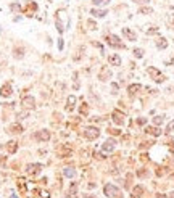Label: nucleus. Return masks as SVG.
I'll return each mask as SVG.
<instances>
[{
  "instance_id": "f257e3e1",
  "label": "nucleus",
  "mask_w": 174,
  "mask_h": 198,
  "mask_svg": "<svg viewBox=\"0 0 174 198\" xmlns=\"http://www.w3.org/2000/svg\"><path fill=\"white\" fill-rule=\"evenodd\" d=\"M105 195L110 198H121V192L118 187H114L113 184H106L105 185Z\"/></svg>"
},
{
  "instance_id": "f03ea898",
  "label": "nucleus",
  "mask_w": 174,
  "mask_h": 198,
  "mask_svg": "<svg viewBox=\"0 0 174 198\" xmlns=\"http://www.w3.org/2000/svg\"><path fill=\"white\" fill-rule=\"evenodd\" d=\"M106 42H108L110 45H111V47H118V49H123V47H124V44H121V42H119V37L118 36H108L106 37Z\"/></svg>"
},
{
  "instance_id": "7ed1b4c3",
  "label": "nucleus",
  "mask_w": 174,
  "mask_h": 198,
  "mask_svg": "<svg viewBox=\"0 0 174 198\" xmlns=\"http://www.w3.org/2000/svg\"><path fill=\"white\" fill-rule=\"evenodd\" d=\"M100 135V130L97 127H87L85 129V137L89 139V140H93V139H97Z\"/></svg>"
},
{
  "instance_id": "20e7f679",
  "label": "nucleus",
  "mask_w": 174,
  "mask_h": 198,
  "mask_svg": "<svg viewBox=\"0 0 174 198\" xmlns=\"http://www.w3.org/2000/svg\"><path fill=\"white\" fill-rule=\"evenodd\" d=\"M114 150V140H106L103 145H102V151H105V153H110V151H113Z\"/></svg>"
},
{
  "instance_id": "39448f33",
  "label": "nucleus",
  "mask_w": 174,
  "mask_h": 198,
  "mask_svg": "<svg viewBox=\"0 0 174 198\" xmlns=\"http://www.w3.org/2000/svg\"><path fill=\"white\" fill-rule=\"evenodd\" d=\"M123 34H124V36L127 37L131 42H135V41H137V36H135V32H134V31H131L129 28H124V29H123Z\"/></svg>"
},
{
  "instance_id": "423d86ee",
  "label": "nucleus",
  "mask_w": 174,
  "mask_h": 198,
  "mask_svg": "<svg viewBox=\"0 0 174 198\" xmlns=\"http://www.w3.org/2000/svg\"><path fill=\"white\" fill-rule=\"evenodd\" d=\"M36 139H37L39 142L49 140V139H50V132H49V130H41V132H37V134H36Z\"/></svg>"
},
{
  "instance_id": "0eeeda50",
  "label": "nucleus",
  "mask_w": 174,
  "mask_h": 198,
  "mask_svg": "<svg viewBox=\"0 0 174 198\" xmlns=\"http://www.w3.org/2000/svg\"><path fill=\"white\" fill-rule=\"evenodd\" d=\"M148 73L152 74V76H153V79H155V81H156V82H163V81H165V77H163V76H161V74H160V73H158L156 69L150 68V69H148Z\"/></svg>"
},
{
  "instance_id": "6e6552de",
  "label": "nucleus",
  "mask_w": 174,
  "mask_h": 198,
  "mask_svg": "<svg viewBox=\"0 0 174 198\" xmlns=\"http://www.w3.org/2000/svg\"><path fill=\"white\" fill-rule=\"evenodd\" d=\"M0 95L2 97H10L12 95V87H10V84H5L2 89H0Z\"/></svg>"
},
{
  "instance_id": "1a4fd4ad",
  "label": "nucleus",
  "mask_w": 174,
  "mask_h": 198,
  "mask_svg": "<svg viewBox=\"0 0 174 198\" xmlns=\"http://www.w3.org/2000/svg\"><path fill=\"white\" fill-rule=\"evenodd\" d=\"M34 103H36V100H34L32 97H26V98H23V105L26 106V108H34Z\"/></svg>"
},
{
  "instance_id": "9d476101",
  "label": "nucleus",
  "mask_w": 174,
  "mask_h": 198,
  "mask_svg": "<svg viewBox=\"0 0 174 198\" xmlns=\"http://www.w3.org/2000/svg\"><path fill=\"white\" fill-rule=\"evenodd\" d=\"M90 15H93L95 18H103V16H106V10H90Z\"/></svg>"
},
{
  "instance_id": "9b49d317",
  "label": "nucleus",
  "mask_w": 174,
  "mask_h": 198,
  "mask_svg": "<svg viewBox=\"0 0 174 198\" xmlns=\"http://www.w3.org/2000/svg\"><path fill=\"white\" fill-rule=\"evenodd\" d=\"M123 114L121 113H118V111H114L113 113V119H114V122H116V124H123V122H124V119H123Z\"/></svg>"
},
{
  "instance_id": "f8f14e48",
  "label": "nucleus",
  "mask_w": 174,
  "mask_h": 198,
  "mask_svg": "<svg viewBox=\"0 0 174 198\" xmlns=\"http://www.w3.org/2000/svg\"><path fill=\"white\" fill-rule=\"evenodd\" d=\"M110 63L113 66H119L121 65V58L118 57V55H111V57H110Z\"/></svg>"
},
{
  "instance_id": "ddd939ff",
  "label": "nucleus",
  "mask_w": 174,
  "mask_h": 198,
  "mask_svg": "<svg viewBox=\"0 0 174 198\" xmlns=\"http://www.w3.org/2000/svg\"><path fill=\"white\" fill-rule=\"evenodd\" d=\"M156 47H158L160 50L166 49V47H168V42H166V39H163V37H161V39H158V41H156Z\"/></svg>"
},
{
  "instance_id": "4468645a",
  "label": "nucleus",
  "mask_w": 174,
  "mask_h": 198,
  "mask_svg": "<svg viewBox=\"0 0 174 198\" xmlns=\"http://www.w3.org/2000/svg\"><path fill=\"white\" fill-rule=\"evenodd\" d=\"M39 171H41V164H29L28 166V172H32V174L36 172L37 174Z\"/></svg>"
},
{
  "instance_id": "2eb2a0df",
  "label": "nucleus",
  "mask_w": 174,
  "mask_h": 198,
  "mask_svg": "<svg viewBox=\"0 0 174 198\" xmlns=\"http://www.w3.org/2000/svg\"><path fill=\"white\" fill-rule=\"evenodd\" d=\"M166 23H168V26H169L171 29H174V13H171V15L166 16Z\"/></svg>"
},
{
  "instance_id": "dca6fc26",
  "label": "nucleus",
  "mask_w": 174,
  "mask_h": 198,
  "mask_svg": "<svg viewBox=\"0 0 174 198\" xmlns=\"http://www.w3.org/2000/svg\"><path fill=\"white\" fill-rule=\"evenodd\" d=\"M110 76H111L110 69H103V71H102V74H100V79H102V81H106V79H108Z\"/></svg>"
},
{
  "instance_id": "f3484780",
  "label": "nucleus",
  "mask_w": 174,
  "mask_h": 198,
  "mask_svg": "<svg viewBox=\"0 0 174 198\" xmlns=\"http://www.w3.org/2000/svg\"><path fill=\"white\" fill-rule=\"evenodd\" d=\"M139 13H140V15H150V13H153V10L150 8V7H142V8L139 10Z\"/></svg>"
},
{
  "instance_id": "a211bd4d",
  "label": "nucleus",
  "mask_w": 174,
  "mask_h": 198,
  "mask_svg": "<svg viewBox=\"0 0 174 198\" xmlns=\"http://www.w3.org/2000/svg\"><path fill=\"white\" fill-rule=\"evenodd\" d=\"M7 148H8L10 153H15V151H16V142H8V147H7Z\"/></svg>"
},
{
  "instance_id": "6ab92c4d",
  "label": "nucleus",
  "mask_w": 174,
  "mask_h": 198,
  "mask_svg": "<svg viewBox=\"0 0 174 198\" xmlns=\"http://www.w3.org/2000/svg\"><path fill=\"white\" fill-rule=\"evenodd\" d=\"M111 0H92V3L93 5H97V7H100V5H106V3H110Z\"/></svg>"
},
{
  "instance_id": "aec40b11",
  "label": "nucleus",
  "mask_w": 174,
  "mask_h": 198,
  "mask_svg": "<svg viewBox=\"0 0 174 198\" xmlns=\"http://www.w3.org/2000/svg\"><path fill=\"white\" fill-rule=\"evenodd\" d=\"M73 105H76V97H73V95H71V97L68 98V109L73 108Z\"/></svg>"
},
{
  "instance_id": "412c9836",
  "label": "nucleus",
  "mask_w": 174,
  "mask_h": 198,
  "mask_svg": "<svg viewBox=\"0 0 174 198\" xmlns=\"http://www.w3.org/2000/svg\"><path fill=\"white\" fill-rule=\"evenodd\" d=\"M10 129H12L13 134H18V132H21V126H20V124H13Z\"/></svg>"
},
{
  "instance_id": "4be33fe9",
  "label": "nucleus",
  "mask_w": 174,
  "mask_h": 198,
  "mask_svg": "<svg viewBox=\"0 0 174 198\" xmlns=\"http://www.w3.org/2000/svg\"><path fill=\"white\" fill-rule=\"evenodd\" d=\"M65 176L73 177V176H74V169H73V168H66V169H65Z\"/></svg>"
},
{
  "instance_id": "5701e85b",
  "label": "nucleus",
  "mask_w": 174,
  "mask_h": 198,
  "mask_svg": "<svg viewBox=\"0 0 174 198\" xmlns=\"http://www.w3.org/2000/svg\"><path fill=\"white\" fill-rule=\"evenodd\" d=\"M134 55H135L137 58H142V57H144V50H142V49H135V50H134Z\"/></svg>"
},
{
  "instance_id": "b1692460",
  "label": "nucleus",
  "mask_w": 174,
  "mask_h": 198,
  "mask_svg": "<svg viewBox=\"0 0 174 198\" xmlns=\"http://www.w3.org/2000/svg\"><path fill=\"white\" fill-rule=\"evenodd\" d=\"M139 89H140V85H139V84L129 85V92H131V93H135V90H139Z\"/></svg>"
},
{
  "instance_id": "393cba45",
  "label": "nucleus",
  "mask_w": 174,
  "mask_h": 198,
  "mask_svg": "<svg viewBox=\"0 0 174 198\" xmlns=\"http://www.w3.org/2000/svg\"><path fill=\"white\" fill-rule=\"evenodd\" d=\"M10 8H12L13 11H18V10H21V5H20V3H13Z\"/></svg>"
},
{
  "instance_id": "a878e982",
  "label": "nucleus",
  "mask_w": 174,
  "mask_h": 198,
  "mask_svg": "<svg viewBox=\"0 0 174 198\" xmlns=\"http://www.w3.org/2000/svg\"><path fill=\"white\" fill-rule=\"evenodd\" d=\"M173 129H174V121H171L168 124V127H166V132H173Z\"/></svg>"
},
{
  "instance_id": "bb28decb",
  "label": "nucleus",
  "mask_w": 174,
  "mask_h": 198,
  "mask_svg": "<svg viewBox=\"0 0 174 198\" xmlns=\"http://www.w3.org/2000/svg\"><path fill=\"white\" fill-rule=\"evenodd\" d=\"M57 29L60 31V32H63V31H65V28H63V24L60 23V20H57Z\"/></svg>"
},
{
  "instance_id": "cd10ccee",
  "label": "nucleus",
  "mask_w": 174,
  "mask_h": 198,
  "mask_svg": "<svg viewBox=\"0 0 174 198\" xmlns=\"http://www.w3.org/2000/svg\"><path fill=\"white\" fill-rule=\"evenodd\" d=\"M153 122H155V124H161V122H163V116H156L153 119Z\"/></svg>"
},
{
  "instance_id": "c85d7f7f",
  "label": "nucleus",
  "mask_w": 174,
  "mask_h": 198,
  "mask_svg": "<svg viewBox=\"0 0 174 198\" xmlns=\"http://www.w3.org/2000/svg\"><path fill=\"white\" fill-rule=\"evenodd\" d=\"M132 2H135V3H147L150 0H132Z\"/></svg>"
},
{
  "instance_id": "c756f323",
  "label": "nucleus",
  "mask_w": 174,
  "mask_h": 198,
  "mask_svg": "<svg viewBox=\"0 0 174 198\" xmlns=\"http://www.w3.org/2000/svg\"><path fill=\"white\" fill-rule=\"evenodd\" d=\"M87 24H89L92 29H95V23H93V21H87Z\"/></svg>"
},
{
  "instance_id": "7c9ffc66",
  "label": "nucleus",
  "mask_w": 174,
  "mask_h": 198,
  "mask_svg": "<svg viewBox=\"0 0 174 198\" xmlns=\"http://www.w3.org/2000/svg\"><path fill=\"white\" fill-rule=\"evenodd\" d=\"M58 49H63V39H60V42H58Z\"/></svg>"
},
{
  "instance_id": "2f4dec72",
  "label": "nucleus",
  "mask_w": 174,
  "mask_h": 198,
  "mask_svg": "<svg viewBox=\"0 0 174 198\" xmlns=\"http://www.w3.org/2000/svg\"><path fill=\"white\" fill-rule=\"evenodd\" d=\"M13 198H16V197H13Z\"/></svg>"
},
{
  "instance_id": "473e14b6",
  "label": "nucleus",
  "mask_w": 174,
  "mask_h": 198,
  "mask_svg": "<svg viewBox=\"0 0 174 198\" xmlns=\"http://www.w3.org/2000/svg\"><path fill=\"white\" fill-rule=\"evenodd\" d=\"M173 8H174V5H173Z\"/></svg>"
}]
</instances>
